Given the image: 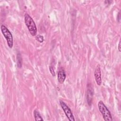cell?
<instances>
[{"mask_svg":"<svg viewBox=\"0 0 121 121\" xmlns=\"http://www.w3.org/2000/svg\"><path fill=\"white\" fill-rule=\"evenodd\" d=\"M25 23L28 28V30L32 36H35L37 34V28L33 19L28 14H25L24 15Z\"/></svg>","mask_w":121,"mask_h":121,"instance_id":"6da1fadb","label":"cell"},{"mask_svg":"<svg viewBox=\"0 0 121 121\" xmlns=\"http://www.w3.org/2000/svg\"><path fill=\"white\" fill-rule=\"evenodd\" d=\"M98 109L105 121H112V118L111 112L102 101H99L97 104Z\"/></svg>","mask_w":121,"mask_h":121,"instance_id":"7a4b0ae2","label":"cell"},{"mask_svg":"<svg viewBox=\"0 0 121 121\" xmlns=\"http://www.w3.org/2000/svg\"><path fill=\"white\" fill-rule=\"evenodd\" d=\"M0 29L2 34L6 40L8 46L9 48H12L13 45V36L11 32L4 25H2L1 26Z\"/></svg>","mask_w":121,"mask_h":121,"instance_id":"3957f363","label":"cell"},{"mask_svg":"<svg viewBox=\"0 0 121 121\" xmlns=\"http://www.w3.org/2000/svg\"><path fill=\"white\" fill-rule=\"evenodd\" d=\"M60 104L68 120L70 121H75V119L72 111L67 104L62 100H60Z\"/></svg>","mask_w":121,"mask_h":121,"instance_id":"277c9868","label":"cell"},{"mask_svg":"<svg viewBox=\"0 0 121 121\" xmlns=\"http://www.w3.org/2000/svg\"><path fill=\"white\" fill-rule=\"evenodd\" d=\"M87 89V94H86V99L87 102L88 104L90 106L92 104V102L93 100V96L94 94V90L93 88L91 85V84L88 83L86 86Z\"/></svg>","mask_w":121,"mask_h":121,"instance_id":"5b68a950","label":"cell"},{"mask_svg":"<svg viewBox=\"0 0 121 121\" xmlns=\"http://www.w3.org/2000/svg\"><path fill=\"white\" fill-rule=\"evenodd\" d=\"M94 76L95 79V81L98 86H100L102 84V80L101 77V71L100 65L98 64L95 70Z\"/></svg>","mask_w":121,"mask_h":121,"instance_id":"8992f818","label":"cell"},{"mask_svg":"<svg viewBox=\"0 0 121 121\" xmlns=\"http://www.w3.org/2000/svg\"><path fill=\"white\" fill-rule=\"evenodd\" d=\"M66 78V73L62 68H61L58 73V81L59 83L63 84Z\"/></svg>","mask_w":121,"mask_h":121,"instance_id":"52a82bcc","label":"cell"},{"mask_svg":"<svg viewBox=\"0 0 121 121\" xmlns=\"http://www.w3.org/2000/svg\"><path fill=\"white\" fill-rule=\"evenodd\" d=\"M17 66L19 68H21L22 66V59L21 54L19 53L17 54Z\"/></svg>","mask_w":121,"mask_h":121,"instance_id":"ba28073f","label":"cell"},{"mask_svg":"<svg viewBox=\"0 0 121 121\" xmlns=\"http://www.w3.org/2000/svg\"><path fill=\"white\" fill-rule=\"evenodd\" d=\"M34 115L35 117V120L36 121H43V119L41 116L40 113L38 111H37L36 110H35L34 111Z\"/></svg>","mask_w":121,"mask_h":121,"instance_id":"9c48e42d","label":"cell"},{"mask_svg":"<svg viewBox=\"0 0 121 121\" xmlns=\"http://www.w3.org/2000/svg\"><path fill=\"white\" fill-rule=\"evenodd\" d=\"M35 39L40 43H42L44 41V38L43 36L40 35H38L35 36Z\"/></svg>","mask_w":121,"mask_h":121,"instance_id":"30bf717a","label":"cell"},{"mask_svg":"<svg viewBox=\"0 0 121 121\" xmlns=\"http://www.w3.org/2000/svg\"><path fill=\"white\" fill-rule=\"evenodd\" d=\"M49 70L51 73V74L52 75V76H55V72L54 71V69H53V67L52 66H49Z\"/></svg>","mask_w":121,"mask_h":121,"instance_id":"8fae6325","label":"cell"},{"mask_svg":"<svg viewBox=\"0 0 121 121\" xmlns=\"http://www.w3.org/2000/svg\"><path fill=\"white\" fill-rule=\"evenodd\" d=\"M112 2V0H105V1H104V2L105 4H108V5L110 4Z\"/></svg>","mask_w":121,"mask_h":121,"instance_id":"7c38bea8","label":"cell"},{"mask_svg":"<svg viewBox=\"0 0 121 121\" xmlns=\"http://www.w3.org/2000/svg\"><path fill=\"white\" fill-rule=\"evenodd\" d=\"M118 50L120 52H121V40H120L118 44Z\"/></svg>","mask_w":121,"mask_h":121,"instance_id":"4fadbf2b","label":"cell"},{"mask_svg":"<svg viewBox=\"0 0 121 121\" xmlns=\"http://www.w3.org/2000/svg\"><path fill=\"white\" fill-rule=\"evenodd\" d=\"M118 19L120 20V12H119V14H118V17H117Z\"/></svg>","mask_w":121,"mask_h":121,"instance_id":"5bb4252c","label":"cell"}]
</instances>
